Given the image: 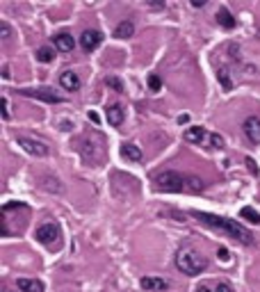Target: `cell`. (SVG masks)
I'll list each match as a JSON object with an SVG mask.
<instances>
[{
    "mask_svg": "<svg viewBox=\"0 0 260 292\" xmlns=\"http://www.w3.org/2000/svg\"><path fill=\"white\" fill-rule=\"evenodd\" d=\"M192 215H194V219H199V224L208 226L210 231L222 233V235H226V238L235 240L240 244H254V235L235 219H226V217H217L210 215V212H199V210H194Z\"/></svg>",
    "mask_w": 260,
    "mask_h": 292,
    "instance_id": "obj_1",
    "label": "cell"
},
{
    "mask_svg": "<svg viewBox=\"0 0 260 292\" xmlns=\"http://www.w3.org/2000/svg\"><path fill=\"white\" fill-rule=\"evenodd\" d=\"M60 85L64 87L66 92H78V89H80V78H78V73H73V71H64L60 76Z\"/></svg>",
    "mask_w": 260,
    "mask_h": 292,
    "instance_id": "obj_11",
    "label": "cell"
},
{
    "mask_svg": "<svg viewBox=\"0 0 260 292\" xmlns=\"http://www.w3.org/2000/svg\"><path fill=\"white\" fill-rule=\"evenodd\" d=\"M203 187H206V185H203L201 178H187V187L185 189H190V192H201Z\"/></svg>",
    "mask_w": 260,
    "mask_h": 292,
    "instance_id": "obj_22",
    "label": "cell"
},
{
    "mask_svg": "<svg viewBox=\"0 0 260 292\" xmlns=\"http://www.w3.org/2000/svg\"><path fill=\"white\" fill-rule=\"evenodd\" d=\"M155 187L160 189V192H171V194H176V192H185V187H187V178L185 176H180L178 171H162L155 176Z\"/></svg>",
    "mask_w": 260,
    "mask_h": 292,
    "instance_id": "obj_3",
    "label": "cell"
},
{
    "mask_svg": "<svg viewBox=\"0 0 260 292\" xmlns=\"http://www.w3.org/2000/svg\"><path fill=\"white\" fill-rule=\"evenodd\" d=\"M240 215H242L244 219H249L251 224H256V226H260V215L254 210V208H242V210H240Z\"/></svg>",
    "mask_w": 260,
    "mask_h": 292,
    "instance_id": "obj_20",
    "label": "cell"
},
{
    "mask_svg": "<svg viewBox=\"0 0 260 292\" xmlns=\"http://www.w3.org/2000/svg\"><path fill=\"white\" fill-rule=\"evenodd\" d=\"M208 140H210L212 148H217V151H219V148H224V137H219V135H210Z\"/></svg>",
    "mask_w": 260,
    "mask_h": 292,
    "instance_id": "obj_25",
    "label": "cell"
},
{
    "mask_svg": "<svg viewBox=\"0 0 260 292\" xmlns=\"http://www.w3.org/2000/svg\"><path fill=\"white\" fill-rule=\"evenodd\" d=\"M135 34V25H132V21H121L119 25L114 27V37L117 39H128Z\"/></svg>",
    "mask_w": 260,
    "mask_h": 292,
    "instance_id": "obj_17",
    "label": "cell"
},
{
    "mask_svg": "<svg viewBox=\"0 0 260 292\" xmlns=\"http://www.w3.org/2000/svg\"><path fill=\"white\" fill-rule=\"evenodd\" d=\"M89 119H92L94 124H98V114L96 112H89Z\"/></svg>",
    "mask_w": 260,
    "mask_h": 292,
    "instance_id": "obj_32",
    "label": "cell"
},
{
    "mask_svg": "<svg viewBox=\"0 0 260 292\" xmlns=\"http://www.w3.org/2000/svg\"><path fill=\"white\" fill-rule=\"evenodd\" d=\"M105 85H108L110 89H114L117 94H121V92H124V85H121V80H119V78H114V76L105 78Z\"/></svg>",
    "mask_w": 260,
    "mask_h": 292,
    "instance_id": "obj_21",
    "label": "cell"
},
{
    "mask_svg": "<svg viewBox=\"0 0 260 292\" xmlns=\"http://www.w3.org/2000/svg\"><path fill=\"white\" fill-rule=\"evenodd\" d=\"M217 254H219V260H224V263L231 258V256H228V249H226V247H219V249H217Z\"/></svg>",
    "mask_w": 260,
    "mask_h": 292,
    "instance_id": "obj_29",
    "label": "cell"
},
{
    "mask_svg": "<svg viewBox=\"0 0 260 292\" xmlns=\"http://www.w3.org/2000/svg\"><path fill=\"white\" fill-rule=\"evenodd\" d=\"M244 162H247V167H249V171L254 173V176H258V167H256V162H254V160H251V157H247Z\"/></svg>",
    "mask_w": 260,
    "mask_h": 292,
    "instance_id": "obj_28",
    "label": "cell"
},
{
    "mask_svg": "<svg viewBox=\"0 0 260 292\" xmlns=\"http://www.w3.org/2000/svg\"><path fill=\"white\" fill-rule=\"evenodd\" d=\"M16 288L21 292H43V283L37 279H18Z\"/></svg>",
    "mask_w": 260,
    "mask_h": 292,
    "instance_id": "obj_15",
    "label": "cell"
},
{
    "mask_svg": "<svg viewBox=\"0 0 260 292\" xmlns=\"http://www.w3.org/2000/svg\"><path fill=\"white\" fill-rule=\"evenodd\" d=\"M217 23H219L224 30H233L235 27V18H233V14L228 11V7L222 5L219 9H217Z\"/></svg>",
    "mask_w": 260,
    "mask_h": 292,
    "instance_id": "obj_12",
    "label": "cell"
},
{
    "mask_svg": "<svg viewBox=\"0 0 260 292\" xmlns=\"http://www.w3.org/2000/svg\"><path fill=\"white\" fill-rule=\"evenodd\" d=\"M210 137L206 133V128H201V126H192V128H185V140L192 142V144H201V142Z\"/></svg>",
    "mask_w": 260,
    "mask_h": 292,
    "instance_id": "obj_13",
    "label": "cell"
},
{
    "mask_svg": "<svg viewBox=\"0 0 260 292\" xmlns=\"http://www.w3.org/2000/svg\"><path fill=\"white\" fill-rule=\"evenodd\" d=\"M194 292H215V290H210V288H208V286H199Z\"/></svg>",
    "mask_w": 260,
    "mask_h": 292,
    "instance_id": "obj_30",
    "label": "cell"
},
{
    "mask_svg": "<svg viewBox=\"0 0 260 292\" xmlns=\"http://www.w3.org/2000/svg\"><path fill=\"white\" fill-rule=\"evenodd\" d=\"M21 94L27 98L43 101V103H62V98L57 94H53V89H21Z\"/></svg>",
    "mask_w": 260,
    "mask_h": 292,
    "instance_id": "obj_8",
    "label": "cell"
},
{
    "mask_svg": "<svg viewBox=\"0 0 260 292\" xmlns=\"http://www.w3.org/2000/svg\"><path fill=\"white\" fill-rule=\"evenodd\" d=\"M141 290L146 292H164L169 288V281H164V279H157V276H144L139 281Z\"/></svg>",
    "mask_w": 260,
    "mask_h": 292,
    "instance_id": "obj_9",
    "label": "cell"
},
{
    "mask_svg": "<svg viewBox=\"0 0 260 292\" xmlns=\"http://www.w3.org/2000/svg\"><path fill=\"white\" fill-rule=\"evenodd\" d=\"M121 155H124L126 160H130V162H139L141 160V148L137 144H124L121 146Z\"/></svg>",
    "mask_w": 260,
    "mask_h": 292,
    "instance_id": "obj_16",
    "label": "cell"
},
{
    "mask_svg": "<svg viewBox=\"0 0 260 292\" xmlns=\"http://www.w3.org/2000/svg\"><path fill=\"white\" fill-rule=\"evenodd\" d=\"M9 37H11V27H9V23H7V21H0V39H2V41H7Z\"/></svg>",
    "mask_w": 260,
    "mask_h": 292,
    "instance_id": "obj_23",
    "label": "cell"
},
{
    "mask_svg": "<svg viewBox=\"0 0 260 292\" xmlns=\"http://www.w3.org/2000/svg\"><path fill=\"white\" fill-rule=\"evenodd\" d=\"M103 43V32L101 30H85L80 37V46L82 50H87V53H92V50H96L98 46Z\"/></svg>",
    "mask_w": 260,
    "mask_h": 292,
    "instance_id": "obj_6",
    "label": "cell"
},
{
    "mask_svg": "<svg viewBox=\"0 0 260 292\" xmlns=\"http://www.w3.org/2000/svg\"><path fill=\"white\" fill-rule=\"evenodd\" d=\"M105 117H108L110 126H121L124 124V108H121V105H110V108L105 110Z\"/></svg>",
    "mask_w": 260,
    "mask_h": 292,
    "instance_id": "obj_14",
    "label": "cell"
},
{
    "mask_svg": "<svg viewBox=\"0 0 260 292\" xmlns=\"http://www.w3.org/2000/svg\"><path fill=\"white\" fill-rule=\"evenodd\" d=\"M176 267L187 276H196V274H201V272H206L208 260L201 254H196V251L187 249V251H178V256H176Z\"/></svg>",
    "mask_w": 260,
    "mask_h": 292,
    "instance_id": "obj_2",
    "label": "cell"
},
{
    "mask_svg": "<svg viewBox=\"0 0 260 292\" xmlns=\"http://www.w3.org/2000/svg\"><path fill=\"white\" fill-rule=\"evenodd\" d=\"M2 119H9V101L2 96Z\"/></svg>",
    "mask_w": 260,
    "mask_h": 292,
    "instance_id": "obj_27",
    "label": "cell"
},
{
    "mask_svg": "<svg viewBox=\"0 0 260 292\" xmlns=\"http://www.w3.org/2000/svg\"><path fill=\"white\" fill-rule=\"evenodd\" d=\"M18 146H23V151H27L30 155H34V157H46L48 155V146L43 144V142L21 137V140H18Z\"/></svg>",
    "mask_w": 260,
    "mask_h": 292,
    "instance_id": "obj_7",
    "label": "cell"
},
{
    "mask_svg": "<svg viewBox=\"0 0 260 292\" xmlns=\"http://www.w3.org/2000/svg\"><path fill=\"white\" fill-rule=\"evenodd\" d=\"M215 292H233V288L228 286V283H226V281H222V283H217Z\"/></svg>",
    "mask_w": 260,
    "mask_h": 292,
    "instance_id": "obj_26",
    "label": "cell"
},
{
    "mask_svg": "<svg viewBox=\"0 0 260 292\" xmlns=\"http://www.w3.org/2000/svg\"><path fill=\"white\" fill-rule=\"evenodd\" d=\"M53 43H55V48L60 50V53H71V50L76 48V39L71 37L69 32L55 34V37H53Z\"/></svg>",
    "mask_w": 260,
    "mask_h": 292,
    "instance_id": "obj_10",
    "label": "cell"
},
{
    "mask_svg": "<svg viewBox=\"0 0 260 292\" xmlns=\"http://www.w3.org/2000/svg\"><path fill=\"white\" fill-rule=\"evenodd\" d=\"M242 133L251 144H260V117H247L242 124Z\"/></svg>",
    "mask_w": 260,
    "mask_h": 292,
    "instance_id": "obj_5",
    "label": "cell"
},
{
    "mask_svg": "<svg viewBox=\"0 0 260 292\" xmlns=\"http://www.w3.org/2000/svg\"><path fill=\"white\" fill-rule=\"evenodd\" d=\"M206 5V0H192V7H203Z\"/></svg>",
    "mask_w": 260,
    "mask_h": 292,
    "instance_id": "obj_31",
    "label": "cell"
},
{
    "mask_svg": "<svg viewBox=\"0 0 260 292\" xmlns=\"http://www.w3.org/2000/svg\"><path fill=\"white\" fill-rule=\"evenodd\" d=\"M217 78H219V82H222V87L226 89V92H231V89H233V82H231V76H228L226 66H219V69H217Z\"/></svg>",
    "mask_w": 260,
    "mask_h": 292,
    "instance_id": "obj_18",
    "label": "cell"
},
{
    "mask_svg": "<svg viewBox=\"0 0 260 292\" xmlns=\"http://www.w3.org/2000/svg\"><path fill=\"white\" fill-rule=\"evenodd\" d=\"M37 60H39V62H43V64H48V62H53V60H55V50H53V48H48V46H41V48L37 50Z\"/></svg>",
    "mask_w": 260,
    "mask_h": 292,
    "instance_id": "obj_19",
    "label": "cell"
},
{
    "mask_svg": "<svg viewBox=\"0 0 260 292\" xmlns=\"http://www.w3.org/2000/svg\"><path fill=\"white\" fill-rule=\"evenodd\" d=\"M34 238H37V242H41L43 247H48V249H57L62 244V233H60V228H57V224H53V222L41 224V226L37 228V233H34Z\"/></svg>",
    "mask_w": 260,
    "mask_h": 292,
    "instance_id": "obj_4",
    "label": "cell"
},
{
    "mask_svg": "<svg viewBox=\"0 0 260 292\" xmlns=\"http://www.w3.org/2000/svg\"><path fill=\"white\" fill-rule=\"evenodd\" d=\"M148 87H151L153 92H160V87H162V82H160V78H157L155 73H151V76H148Z\"/></svg>",
    "mask_w": 260,
    "mask_h": 292,
    "instance_id": "obj_24",
    "label": "cell"
}]
</instances>
